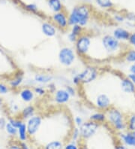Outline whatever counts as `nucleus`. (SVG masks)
Returning a JSON list of instances; mask_svg holds the SVG:
<instances>
[{
    "label": "nucleus",
    "instance_id": "1",
    "mask_svg": "<svg viewBox=\"0 0 135 149\" xmlns=\"http://www.w3.org/2000/svg\"><path fill=\"white\" fill-rule=\"evenodd\" d=\"M92 16V8L85 3L79 4L74 6L68 15L69 26L80 25L85 28L88 25Z\"/></svg>",
    "mask_w": 135,
    "mask_h": 149
},
{
    "label": "nucleus",
    "instance_id": "2",
    "mask_svg": "<svg viewBox=\"0 0 135 149\" xmlns=\"http://www.w3.org/2000/svg\"><path fill=\"white\" fill-rule=\"evenodd\" d=\"M105 114L107 117V122L114 130L119 133L127 130L126 117H125L123 111L114 106H112L105 111Z\"/></svg>",
    "mask_w": 135,
    "mask_h": 149
},
{
    "label": "nucleus",
    "instance_id": "3",
    "mask_svg": "<svg viewBox=\"0 0 135 149\" xmlns=\"http://www.w3.org/2000/svg\"><path fill=\"white\" fill-rule=\"evenodd\" d=\"M92 46V38L88 33H83L78 37L74 43V50L76 54L81 57L87 56Z\"/></svg>",
    "mask_w": 135,
    "mask_h": 149
},
{
    "label": "nucleus",
    "instance_id": "4",
    "mask_svg": "<svg viewBox=\"0 0 135 149\" xmlns=\"http://www.w3.org/2000/svg\"><path fill=\"white\" fill-rule=\"evenodd\" d=\"M77 54L74 48L65 46L62 47L58 54V60L62 65L65 67H71L75 62Z\"/></svg>",
    "mask_w": 135,
    "mask_h": 149
},
{
    "label": "nucleus",
    "instance_id": "5",
    "mask_svg": "<svg viewBox=\"0 0 135 149\" xmlns=\"http://www.w3.org/2000/svg\"><path fill=\"white\" fill-rule=\"evenodd\" d=\"M103 48L108 54H115L120 51L122 45L121 42L117 40L113 35L106 34L101 38Z\"/></svg>",
    "mask_w": 135,
    "mask_h": 149
},
{
    "label": "nucleus",
    "instance_id": "6",
    "mask_svg": "<svg viewBox=\"0 0 135 149\" xmlns=\"http://www.w3.org/2000/svg\"><path fill=\"white\" fill-rule=\"evenodd\" d=\"M80 78L81 84H89L97 79L98 76V70L96 66L88 65L83 69V71L78 73Z\"/></svg>",
    "mask_w": 135,
    "mask_h": 149
},
{
    "label": "nucleus",
    "instance_id": "7",
    "mask_svg": "<svg viewBox=\"0 0 135 149\" xmlns=\"http://www.w3.org/2000/svg\"><path fill=\"white\" fill-rule=\"evenodd\" d=\"M100 127V124L92 120L85 121L79 127L80 138L83 139H89L93 137L98 130Z\"/></svg>",
    "mask_w": 135,
    "mask_h": 149
},
{
    "label": "nucleus",
    "instance_id": "8",
    "mask_svg": "<svg viewBox=\"0 0 135 149\" xmlns=\"http://www.w3.org/2000/svg\"><path fill=\"white\" fill-rule=\"evenodd\" d=\"M42 122H43L42 116L40 115H37V114L26 120V125L27 132H28L29 136H33L38 133L41 128Z\"/></svg>",
    "mask_w": 135,
    "mask_h": 149
},
{
    "label": "nucleus",
    "instance_id": "9",
    "mask_svg": "<svg viewBox=\"0 0 135 149\" xmlns=\"http://www.w3.org/2000/svg\"><path fill=\"white\" fill-rule=\"evenodd\" d=\"M51 20L56 25L57 29L62 31H65L69 26L68 15L64 11L53 13V15L51 17Z\"/></svg>",
    "mask_w": 135,
    "mask_h": 149
},
{
    "label": "nucleus",
    "instance_id": "10",
    "mask_svg": "<svg viewBox=\"0 0 135 149\" xmlns=\"http://www.w3.org/2000/svg\"><path fill=\"white\" fill-rule=\"evenodd\" d=\"M94 106H96L98 111H106L107 110H108L110 107L113 106L110 97L105 93H99L96 96Z\"/></svg>",
    "mask_w": 135,
    "mask_h": 149
},
{
    "label": "nucleus",
    "instance_id": "11",
    "mask_svg": "<svg viewBox=\"0 0 135 149\" xmlns=\"http://www.w3.org/2000/svg\"><path fill=\"white\" fill-rule=\"evenodd\" d=\"M71 96L69 94V92L64 88H59L56 90L53 93V100L55 103L60 106L65 105L70 102Z\"/></svg>",
    "mask_w": 135,
    "mask_h": 149
},
{
    "label": "nucleus",
    "instance_id": "12",
    "mask_svg": "<svg viewBox=\"0 0 135 149\" xmlns=\"http://www.w3.org/2000/svg\"><path fill=\"white\" fill-rule=\"evenodd\" d=\"M33 78L35 84L47 86L54 81L55 77L53 74L48 72H37L34 74Z\"/></svg>",
    "mask_w": 135,
    "mask_h": 149
},
{
    "label": "nucleus",
    "instance_id": "13",
    "mask_svg": "<svg viewBox=\"0 0 135 149\" xmlns=\"http://www.w3.org/2000/svg\"><path fill=\"white\" fill-rule=\"evenodd\" d=\"M24 79L25 78H24V72H22L20 70H18L13 74L11 79H9L8 84L11 90L18 91L24 84Z\"/></svg>",
    "mask_w": 135,
    "mask_h": 149
},
{
    "label": "nucleus",
    "instance_id": "14",
    "mask_svg": "<svg viewBox=\"0 0 135 149\" xmlns=\"http://www.w3.org/2000/svg\"><path fill=\"white\" fill-rule=\"evenodd\" d=\"M18 94L22 102L25 103H31L35 99V96L33 87H22L18 90Z\"/></svg>",
    "mask_w": 135,
    "mask_h": 149
},
{
    "label": "nucleus",
    "instance_id": "15",
    "mask_svg": "<svg viewBox=\"0 0 135 149\" xmlns=\"http://www.w3.org/2000/svg\"><path fill=\"white\" fill-rule=\"evenodd\" d=\"M121 142L128 148H135V133L125 130L119 133Z\"/></svg>",
    "mask_w": 135,
    "mask_h": 149
},
{
    "label": "nucleus",
    "instance_id": "16",
    "mask_svg": "<svg viewBox=\"0 0 135 149\" xmlns=\"http://www.w3.org/2000/svg\"><path fill=\"white\" fill-rule=\"evenodd\" d=\"M41 29L44 36H45L47 38H53L56 36L57 33V27L52 21L43 22Z\"/></svg>",
    "mask_w": 135,
    "mask_h": 149
},
{
    "label": "nucleus",
    "instance_id": "17",
    "mask_svg": "<svg viewBox=\"0 0 135 149\" xmlns=\"http://www.w3.org/2000/svg\"><path fill=\"white\" fill-rule=\"evenodd\" d=\"M120 87L123 93L127 94L135 93V85L127 76L121 78Z\"/></svg>",
    "mask_w": 135,
    "mask_h": 149
},
{
    "label": "nucleus",
    "instance_id": "18",
    "mask_svg": "<svg viewBox=\"0 0 135 149\" xmlns=\"http://www.w3.org/2000/svg\"><path fill=\"white\" fill-rule=\"evenodd\" d=\"M112 35L119 42H128L131 33L123 27H116L113 30Z\"/></svg>",
    "mask_w": 135,
    "mask_h": 149
},
{
    "label": "nucleus",
    "instance_id": "19",
    "mask_svg": "<svg viewBox=\"0 0 135 149\" xmlns=\"http://www.w3.org/2000/svg\"><path fill=\"white\" fill-rule=\"evenodd\" d=\"M35 114L36 109L35 106L29 104V105H27V106H26L25 107H24L20 110L18 117L24 120V121H25V120H28L29 118H30L31 117L34 116Z\"/></svg>",
    "mask_w": 135,
    "mask_h": 149
},
{
    "label": "nucleus",
    "instance_id": "20",
    "mask_svg": "<svg viewBox=\"0 0 135 149\" xmlns=\"http://www.w3.org/2000/svg\"><path fill=\"white\" fill-rule=\"evenodd\" d=\"M89 120L96 122L98 124H102L107 122V117L105 111H97L96 112L92 113L89 117Z\"/></svg>",
    "mask_w": 135,
    "mask_h": 149
},
{
    "label": "nucleus",
    "instance_id": "21",
    "mask_svg": "<svg viewBox=\"0 0 135 149\" xmlns=\"http://www.w3.org/2000/svg\"><path fill=\"white\" fill-rule=\"evenodd\" d=\"M47 5L49 8L53 13L60 12L63 11V6L62 0H47Z\"/></svg>",
    "mask_w": 135,
    "mask_h": 149
},
{
    "label": "nucleus",
    "instance_id": "22",
    "mask_svg": "<svg viewBox=\"0 0 135 149\" xmlns=\"http://www.w3.org/2000/svg\"><path fill=\"white\" fill-rule=\"evenodd\" d=\"M7 109L11 116H18L20 111V106L14 100H11L8 102Z\"/></svg>",
    "mask_w": 135,
    "mask_h": 149
},
{
    "label": "nucleus",
    "instance_id": "23",
    "mask_svg": "<svg viewBox=\"0 0 135 149\" xmlns=\"http://www.w3.org/2000/svg\"><path fill=\"white\" fill-rule=\"evenodd\" d=\"M17 137L20 140V142H26L28 139L29 135L27 132L26 122H23L20 125V127L17 128Z\"/></svg>",
    "mask_w": 135,
    "mask_h": 149
},
{
    "label": "nucleus",
    "instance_id": "24",
    "mask_svg": "<svg viewBox=\"0 0 135 149\" xmlns=\"http://www.w3.org/2000/svg\"><path fill=\"white\" fill-rule=\"evenodd\" d=\"M127 130L135 133V113H132L128 117H126Z\"/></svg>",
    "mask_w": 135,
    "mask_h": 149
},
{
    "label": "nucleus",
    "instance_id": "25",
    "mask_svg": "<svg viewBox=\"0 0 135 149\" xmlns=\"http://www.w3.org/2000/svg\"><path fill=\"white\" fill-rule=\"evenodd\" d=\"M96 2L103 9L110 10L114 7V4L112 0H96Z\"/></svg>",
    "mask_w": 135,
    "mask_h": 149
},
{
    "label": "nucleus",
    "instance_id": "26",
    "mask_svg": "<svg viewBox=\"0 0 135 149\" xmlns=\"http://www.w3.org/2000/svg\"><path fill=\"white\" fill-rule=\"evenodd\" d=\"M124 60L128 63H135V49L132 48V49L127 50L124 54Z\"/></svg>",
    "mask_w": 135,
    "mask_h": 149
},
{
    "label": "nucleus",
    "instance_id": "27",
    "mask_svg": "<svg viewBox=\"0 0 135 149\" xmlns=\"http://www.w3.org/2000/svg\"><path fill=\"white\" fill-rule=\"evenodd\" d=\"M44 149H64V146L59 140H53L44 146Z\"/></svg>",
    "mask_w": 135,
    "mask_h": 149
},
{
    "label": "nucleus",
    "instance_id": "28",
    "mask_svg": "<svg viewBox=\"0 0 135 149\" xmlns=\"http://www.w3.org/2000/svg\"><path fill=\"white\" fill-rule=\"evenodd\" d=\"M33 91H34V93L36 96H40V97H42V96H44L45 95L47 94V87H45L43 85H39V84H36L35 86L33 87Z\"/></svg>",
    "mask_w": 135,
    "mask_h": 149
},
{
    "label": "nucleus",
    "instance_id": "29",
    "mask_svg": "<svg viewBox=\"0 0 135 149\" xmlns=\"http://www.w3.org/2000/svg\"><path fill=\"white\" fill-rule=\"evenodd\" d=\"M5 130H6V132L9 136H17V128L14 127L8 121L7 124H6Z\"/></svg>",
    "mask_w": 135,
    "mask_h": 149
},
{
    "label": "nucleus",
    "instance_id": "30",
    "mask_svg": "<svg viewBox=\"0 0 135 149\" xmlns=\"http://www.w3.org/2000/svg\"><path fill=\"white\" fill-rule=\"evenodd\" d=\"M24 8L27 11L32 13V14H38V7L35 3H29L24 5Z\"/></svg>",
    "mask_w": 135,
    "mask_h": 149
},
{
    "label": "nucleus",
    "instance_id": "31",
    "mask_svg": "<svg viewBox=\"0 0 135 149\" xmlns=\"http://www.w3.org/2000/svg\"><path fill=\"white\" fill-rule=\"evenodd\" d=\"M71 31L73 34H74L75 36H77L78 37H79L80 36L84 33V28L82 27L80 25H74L71 26Z\"/></svg>",
    "mask_w": 135,
    "mask_h": 149
},
{
    "label": "nucleus",
    "instance_id": "32",
    "mask_svg": "<svg viewBox=\"0 0 135 149\" xmlns=\"http://www.w3.org/2000/svg\"><path fill=\"white\" fill-rule=\"evenodd\" d=\"M11 91V88L8 84H6L2 81H0V96H5Z\"/></svg>",
    "mask_w": 135,
    "mask_h": 149
},
{
    "label": "nucleus",
    "instance_id": "33",
    "mask_svg": "<svg viewBox=\"0 0 135 149\" xmlns=\"http://www.w3.org/2000/svg\"><path fill=\"white\" fill-rule=\"evenodd\" d=\"M80 138V133L79 127H74L72 130L71 133V139L73 142H77L79 139Z\"/></svg>",
    "mask_w": 135,
    "mask_h": 149
},
{
    "label": "nucleus",
    "instance_id": "34",
    "mask_svg": "<svg viewBox=\"0 0 135 149\" xmlns=\"http://www.w3.org/2000/svg\"><path fill=\"white\" fill-rule=\"evenodd\" d=\"M125 15V21H128L129 24H135V14L132 12H127Z\"/></svg>",
    "mask_w": 135,
    "mask_h": 149
},
{
    "label": "nucleus",
    "instance_id": "35",
    "mask_svg": "<svg viewBox=\"0 0 135 149\" xmlns=\"http://www.w3.org/2000/svg\"><path fill=\"white\" fill-rule=\"evenodd\" d=\"M78 73L79 72L73 74V77H72V79H71L72 84H73L74 86H75V87H79L80 85H81L80 78Z\"/></svg>",
    "mask_w": 135,
    "mask_h": 149
},
{
    "label": "nucleus",
    "instance_id": "36",
    "mask_svg": "<svg viewBox=\"0 0 135 149\" xmlns=\"http://www.w3.org/2000/svg\"><path fill=\"white\" fill-rule=\"evenodd\" d=\"M84 122V119L80 115H77V116H75L74 118V124L75 125V127H80Z\"/></svg>",
    "mask_w": 135,
    "mask_h": 149
},
{
    "label": "nucleus",
    "instance_id": "37",
    "mask_svg": "<svg viewBox=\"0 0 135 149\" xmlns=\"http://www.w3.org/2000/svg\"><path fill=\"white\" fill-rule=\"evenodd\" d=\"M65 88L69 92V93L71 95V97L72 96H75L76 94H77V91H76L75 87H74V86L70 85V84H67V85H65Z\"/></svg>",
    "mask_w": 135,
    "mask_h": 149
},
{
    "label": "nucleus",
    "instance_id": "38",
    "mask_svg": "<svg viewBox=\"0 0 135 149\" xmlns=\"http://www.w3.org/2000/svg\"><path fill=\"white\" fill-rule=\"evenodd\" d=\"M114 20H115L117 23H124L125 21V17L124 15H122V14H115L114 15Z\"/></svg>",
    "mask_w": 135,
    "mask_h": 149
},
{
    "label": "nucleus",
    "instance_id": "39",
    "mask_svg": "<svg viewBox=\"0 0 135 149\" xmlns=\"http://www.w3.org/2000/svg\"><path fill=\"white\" fill-rule=\"evenodd\" d=\"M8 123V118L5 116L0 117V130H5L6 126Z\"/></svg>",
    "mask_w": 135,
    "mask_h": 149
},
{
    "label": "nucleus",
    "instance_id": "40",
    "mask_svg": "<svg viewBox=\"0 0 135 149\" xmlns=\"http://www.w3.org/2000/svg\"><path fill=\"white\" fill-rule=\"evenodd\" d=\"M78 37L77 36H75L74 34H73L71 32L69 33V34H68V40H69V42L70 43L74 44L76 42V41L78 40Z\"/></svg>",
    "mask_w": 135,
    "mask_h": 149
},
{
    "label": "nucleus",
    "instance_id": "41",
    "mask_svg": "<svg viewBox=\"0 0 135 149\" xmlns=\"http://www.w3.org/2000/svg\"><path fill=\"white\" fill-rule=\"evenodd\" d=\"M64 149H80V148L78 147V146L75 143V142H73L72 141L70 143L67 144L64 146Z\"/></svg>",
    "mask_w": 135,
    "mask_h": 149
},
{
    "label": "nucleus",
    "instance_id": "42",
    "mask_svg": "<svg viewBox=\"0 0 135 149\" xmlns=\"http://www.w3.org/2000/svg\"><path fill=\"white\" fill-rule=\"evenodd\" d=\"M47 91H50V92H51L52 93H54V92L56 91V84H55V83L53 82H52V83H51V84H49L48 85H47Z\"/></svg>",
    "mask_w": 135,
    "mask_h": 149
},
{
    "label": "nucleus",
    "instance_id": "43",
    "mask_svg": "<svg viewBox=\"0 0 135 149\" xmlns=\"http://www.w3.org/2000/svg\"><path fill=\"white\" fill-rule=\"evenodd\" d=\"M128 42L129 43V45H135V32L131 33V35H130L129 39H128Z\"/></svg>",
    "mask_w": 135,
    "mask_h": 149
},
{
    "label": "nucleus",
    "instance_id": "44",
    "mask_svg": "<svg viewBox=\"0 0 135 149\" xmlns=\"http://www.w3.org/2000/svg\"><path fill=\"white\" fill-rule=\"evenodd\" d=\"M115 149H130L128 146H126L125 145L123 144L122 142L120 143H118L116 145Z\"/></svg>",
    "mask_w": 135,
    "mask_h": 149
},
{
    "label": "nucleus",
    "instance_id": "45",
    "mask_svg": "<svg viewBox=\"0 0 135 149\" xmlns=\"http://www.w3.org/2000/svg\"><path fill=\"white\" fill-rule=\"evenodd\" d=\"M6 149H21L20 146V144H11Z\"/></svg>",
    "mask_w": 135,
    "mask_h": 149
},
{
    "label": "nucleus",
    "instance_id": "46",
    "mask_svg": "<svg viewBox=\"0 0 135 149\" xmlns=\"http://www.w3.org/2000/svg\"><path fill=\"white\" fill-rule=\"evenodd\" d=\"M20 146L21 148V149H30V148L29 147V146L27 145V143L26 142H20Z\"/></svg>",
    "mask_w": 135,
    "mask_h": 149
},
{
    "label": "nucleus",
    "instance_id": "47",
    "mask_svg": "<svg viewBox=\"0 0 135 149\" xmlns=\"http://www.w3.org/2000/svg\"><path fill=\"white\" fill-rule=\"evenodd\" d=\"M129 72L130 73H132V74H135V63H132V65L129 66Z\"/></svg>",
    "mask_w": 135,
    "mask_h": 149
},
{
    "label": "nucleus",
    "instance_id": "48",
    "mask_svg": "<svg viewBox=\"0 0 135 149\" xmlns=\"http://www.w3.org/2000/svg\"><path fill=\"white\" fill-rule=\"evenodd\" d=\"M127 77H128V78H129L130 80L132 81V82L134 83V84L135 85V74H132V73H129V74L127 75Z\"/></svg>",
    "mask_w": 135,
    "mask_h": 149
},
{
    "label": "nucleus",
    "instance_id": "49",
    "mask_svg": "<svg viewBox=\"0 0 135 149\" xmlns=\"http://www.w3.org/2000/svg\"><path fill=\"white\" fill-rule=\"evenodd\" d=\"M4 105H5V102H4L3 98L2 97V96H0V107H2Z\"/></svg>",
    "mask_w": 135,
    "mask_h": 149
},
{
    "label": "nucleus",
    "instance_id": "50",
    "mask_svg": "<svg viewBox=\"0 0 135 149\" xmlns=\"http://www.w3.org/2000/svg\"><path fill=\"white\" fill-rule=\"evenodd\" d=\"M6 0H0V4H1V5H6Z\"/></svg>",
    "mask_w": 135,
    "mask_h": 149
},
{
    "label": "nucleus",
    "instance_id": "51",
    "mask_svg": "<svg viewBox=\"0 0 135 149\" xmlns=\"http://www.w3.org/2000/svg\"><path fill=\"white\" fill-rule=\"evenodd\" d=\"M80 149H89V148L86 146H81V147L80 148Z\"/></svg>",
    "mask_w": 135,
    "mask_h": 149
},
{
    "label": "nucleus",
    "instance_id": "52",
    "mask_svg": "<svg viewBox=\"0 0 135 149\" xmlns=\"http://www.w3.org/2000/svg\"><path fill=\"white\" fill-rule=\"evenodd\" d=\"M133 47H134V49H135V45H134V46H133Z\"/></svg>",
    "mask_w": 135,
    "mask_h": 149
}]
</instances>
